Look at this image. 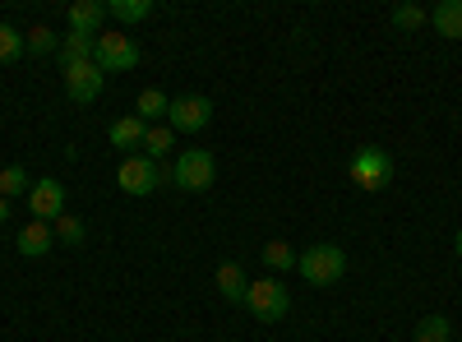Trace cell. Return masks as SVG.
Listing matches in <instances>:
<instances>
[{"mask_svg":"<svg viewBox=\"0 0 462 342\" xmlns=\"http://www.w3.org/2000/svg\"><path fill=\"white\" fill-rule=\"evenodd\" d=\"M102 23H106V5H102V0H74V5H69V32L97 37Z\"/></svg>","mask_w":462,"mask_h":342,"instance_id":"cell-11","label":"cell"},{"mask_svg":"<svg viewBox=\"0 0 462 342\" xmlns=\"http://www.w3.org/2000/svg\"><path fill=\"white\" fill-rule=\"evenodd\" d=\"M10 217V199H0V222H5Z\"/></svg>","mask_w":462,"mask_h":342,"instance_id":"cell-26","label":"cell"},{"mask_svg":"<svg viewBox=\"0 0 462 342\" xmlns=\"http://www.w3.org/2000/svg\"><path fill=\"white\" fill-rule=\"evenodd\" d=\"M263 263H268V269H278V273L282 269H296V250L287 241H268L263 245Z\"/></svg>","mask_w":462,"mask_h":342,"instance_id":"cell-23","label":"cell"},{"mask_svg":"<svg viewBox=\"0 0 462 342\" xmlns=\"http://www.w3.org/2000/svg\"><path fill=\"white\" fill-rule=\"evenodd\" d=\"M217 291L231 300V306H245L250 282H245V273H241V263H222V269H217Z\"/></svg>","mask_w":462,"mask_h":342,"instance_id":"cell-13","label":"cell"},{"mask_svg":"<svg viewBox=\"0 0 462 342\" xmlns=\"http://www.w3.org/2000/svg\"><path fill=\"white\" fill-rule=\"evenodd\" d=\"M213 121V102L204 93H185V97H171V111H167V125L171 130H185V134H195Z\"/></svg>","mask_w":462,"mask_h":342,"instance_id":"cell-7","label":"cell"},{"mask_svg":"<svg viewBox=\"0 0 462 342\" xmlns=\"http://www.w3.org/2000/svg\"><path fill=\"white\" fill-rule=\"evenodd\" d=\"M93 65H97L102 74L134 69V65H139V47H134V37H125L121 28L97 32V42H93Z\"/></svg>","mask_w":462,"mask_h":342,"instance_id":"cell-5","label":"cell"},{"mask_svg":"<svg viewBox=\"0 0 462 342\" xmlns=\"http://www.w3.org/2000/svg\"><path fill=\"white\" fill-rule=\"evenodd\" d=\"M167 180H171V171L162 162L143 158V153H130V158H121V167H116V185H121L125 195H134V199L152 195V189L167 185Z\"/></svg>","mask_w":462,"mask_h":342,"instance_id":"cell-2","label":"cell"},{"mask_svg":"<svg viewBox=\"0 0 462 342\" xmlns=\"http://www.w3.org/2000/svg\"><path fill=\"white\" fill-rule=\"evenodd\" d=\"M51 232H56V241H65V245H84L88 226H84V217H69V213H60Z\"/></svg>","mask_w":462,"mask_h":342,"instance_id":"cell-21","label":"cell"},{"mask_svg":"<svg viewBox=\"0 0 462 342\" xmlns=\"http://www.w3.org/2000/svg\"><path fill=\"white\" fill-rule=\"evenodd\" d=\"M171 139H176V130H171V125H148V134H143V158L162 162V158L171 153Z\"/></svg>","mask_w":462,"mask_h":342,"instance_id":"cell-18","label":"cell"},{"mask_svg":"<svg viewBox=\"0 0 462 342\" xmlns=\"http://www.w3.org/2000/svg\"><path fill=\"white\" fill-rule=\"evenodd\" d=\"M111 143L116 148H143V134H148V121H139V116H121V121H111Z\"/></svg>","mask_w":462,"mask_h":342,"instance_id":"cell-14","label":"cell"},{"mask_svg":"<svg viewBox=\"0 0 462 342\" xmlns=\"http://www.w3.org/2000/svg\"><path fill=\"white\" fill-rule=\"evenodd\" d=\"M430 23L439 28V37H462V0H439V5L430 10Z\"/></svg>","mask_w":462,"mask_h":342,"instance_id":"cell-15","label":"cell"},{"mask_svg":"<svg viewBox=\"0 0 462 342\" xmlns=\"http://www.w3.org/2000/svg\"><path fill=\"white\" fill-rule=\"evenodd\" d=\"M346 176H352L356 189L374 195V189H383V185L393 180V158L383 153V148L365 143V148H356V153H352V162H346Z\"/></svg>","mask_w":462,"mask_h":342,"instance_id":"cell-3","label":"cell"},{"mask_svg":"<svg viewBox=\"0 0 462 342\" xmlns=\"http://www.w3.org/2000/svg\"><path fill=\"white\" fill-rule=\"evenodd\" d=\"M93 42H97V37H88V32H65V37H60V51H56L60 69H69V65H84V60H93Z\"/></svg>","mask_w":462,"mask_h":342,"instance_id":"cell-12","label":"cell"},{"mask_svg":"<svg viewBox=\"0 0 462 342\" xmlns=\"http://www.w3.org/2000/svg\"><path fill=\"white\" fill-rule=\"evenodd\" d=\"M167 111H171V97H167L162 88H143V93L134 97V116H139V121H152V125H158Z\"/></svg>","mask_w":462,"mask_h":342,"instance_id":"cell-16","label":"cell"},{"mask_svg":"<svg viewBox=\"0 0 462 342\" xmlns=\"http://www.w3.org/2000/svg\"><path fill=\"white\" fill-rule=\"evenodd\" d=\"M213 176H217V162H213L208 148H185V153L171 162V185L185 189V195H204V189L213 185Z\"/></svg>","mask_w":462,"mask_h":342,"instance_id":"cell-4","label":"cell"},{"mask_svg":"<svg viewBox=\"0 0 462 342\" xmlns=\"http://www.w3.org/2000/svg\"><path fill=\"white\" fill-rule=\"evenodd\" d=\"M426 19H430V14L420 10V5H398V10H393V28H402V32H416Z\"/></svg>","mask_w":462,"mask_h":342,"instance_id":"cell-25","label":"cell"},{"mask_svg":"<svg viewBox=\"0 0 462 342\" xmlns=\"http://www.w3.org/2000/svg\"><path fill=\"white\" fill-rule=\"evenodd\" d=\"M152 14V0H111L106 5V19H116V23H143Z\"/></svg>","mask_w":462,"mask_h":342,"instance_id":"cell-17","label":"cell"},{"mask_svg":"<svg viewBox=\"0 0 462 342\" xmlns=\"http://www.w3.org/2000/svg\"><path fill=\"white\" fill-rule=\"evenodd\" d=\"M296 273L310 287H333L346 273V254H342V245H310L296 254Z\"/></svg>","mask_w":462,"mask_h":342,"instance_id":"cell-1","label":"cell"},{"mask_svg":"<svg viewBox=\"0 0 462 342\" xmlns=\"http://www.w3.org/2000/svg\"><path fill=\"white\" fill-rule=\"evenodd\" d=\"M245 310L263 324H278L287 310H291V291L278 282V278H263V282H250L245 291Z\"/></svg>","mask_w":462,"mask_h":342,"instance_id":"cell-6","label":"cell"},{"mask_svg":"<svg viewBox=\"0 0 462 342\" xmlns=\"http://www.w3.org/2000/svg\"><path fill=\"white\" fill-rule=\"evenodd\" d=\"M28 47H23V32L14 28V23H0V65H10V60H19Z\"/></svg>","mask_w":462,"mask_h":342,"instance_id":"cell-22","label":"cell"},{"mask_svg":"<svg viewBox=\"0 0 462 342\" xmlns=\"http://www.w3.org/2000/svg\"><path fill=\"white\" fill-rule=\"evenodd\" d=\"M28 208H32L37 222H56L65 213V185L56 176H42V180L28 189Z\"/></svg>","mask_w":462,"mask_h":342,"instance_id":"cell-8","label":"cell"},{"mask_svg":"<svg viewBox=\"0 0 462 342\" xmlns=\"http://www.w3.org/2000/svg\"><path fill=\"white\" fill-rule=\"evenodd\" d=\"M453 245H457V259H462V226H457V236H453Z\"/></svg>","mask_w":462,"mask_h":342,"instance_id":"cell-27","label":"cell"},{"mask_svg":"<svg viewBox=\"0 0 462 342\" xmlns=\"http://www.w3.org/2000/svg\"><path fill=\"white\" fill-rule=\"evenodd\" d=\"M23 47L32 51V56H51V51H60V37L42 23V28H32V32H23Z\"/></svg>","mask_w":462,"mask_h":342,"instance_id":"cell-20","label":"cell"},{"mask_svg":"<svg viewBox=\"0 0 462 342\" xmlns=\"http://www.w3.org/2000/svg\"><path fill=\"white\" fill-rule=\"evenodd\" d=\"M448 319L444 315H426V319H420L416 324V342H448Z\"/></svg>","mask_w":462,"mask_h":342,"instance_id":"cell-24","label":"cell"},{"mask_svg":"<svg viewBox=\"0 0 462 342\" xmlns=\"http://www.w3.org/2000/svg\"><path fill=\"white\" fill-rule=\"evenodd\" d=\"M28 171L19 167V162H10L5 171H0V199H19V195H28Z\"/></svg>","mask_w":462,"mask_h":342,"instance_id":"cell-19","label":"cell"},{"mask_svg":"<svg viewBox=\"0 0 462 342\" xmlns=\"http://www.w3.org/2000/svg\"><path fill=\"white\" fill-rule=\"evenodd\" d=\"M102 79L106 74L93 65V60H84V65H69L65 69V93H69V102H97V93H102Z\"/></svg>","mask_w":462,"mask_h":342,"instance_id":"cell-9","label":"cell"},{"mask_svg":"<svg viewBox=\"0 0 462 342\" xmlns=\"http://www.w3.org/2000/svg\"><path fill=\"white\" fill-rule=\"evenodd\" d=\"M14 245H19V254L23 259H47V250L56 245V232H51V222H23L19 226V236H14Z\"/></svg>","mask_w":462,"mask_h":342,"instance_id":"cell-10","label":"cell"}]
</instances>
